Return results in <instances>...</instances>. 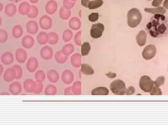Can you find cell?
<instances>
[{"instance_id":"56","label":"cell","mask_w":168,"mask_h":126,"mask_svg":"<svg viewBox=\"0 0 168 126\" xmlns=\"http://www.w3.org/2000/svg\"><path fill=\"white\" fill-rule=\"evenodd\" d=\"M0 68H1V75L2 74L3 72V67L2 65H0Z\"/></svg>"},{"instance_id":"25","label":"cell","mask_w":168,"mask_h":126,"mask_svg":"<svg viewBox=\"0 0 168 126\" xmlns=\"http://www.w3.org/2000/svg\"><path fill=\"white\" fill-rule=\"evenodd\" d=\"M109 94V91L105 87H98L92 90L93 95H107Z\"/></svg>"},{"instance_id":"11","label":"cell","mask_w":168,"mask_h":126,"mask_svg":"<svg viewBox=\"0 0 168 126\" xmlns=\"http://www.w3.org/2000/svg\"><path fill=\"white\" fill-rule=\"evenodd\" d=\"M38 61L37 58L34 57H30L28 58L27 63V70L30 73H34L38 69Z\"/></svg>"},{"instance_id":"18","label":"cell","mask_w":168,"mask_h":126,"mask_svg":"<svg viewBox=\"0 0 168 126\" xmlns=\"http://www.w3.org/2000/svg\"><path fill=\"white\" fill-rule=\"evenodd\" d=\"M22 88L20 83L18 82H14L10 84L9 87V91L13 95H18L21 92Z\"/></svg>"},{"instance_id":"51","label":"cell","mask_w":168,"mask_h":126,"mask_svg":"<svg viewBox=\"0 0 168 126\" xmlns=\"http://www.w3.org/2000/svg\"><path fill=\"white\" fill-rule=\"evenodd\" d=\"M64 93L66 95H71L74 94L73 91H72V88L70 87V88H68L65 89V90H64Z\"/></svg>"},{"instance_id":"40","label":"cell","mask_w":168,"mask_h":126,"mask_svg":"<svg viewBox=\"0 0 168 126\" xmlns=\"http://www.w3.org/2000/svg\"><path fill=\"white\" fill-rule=\"evenodd\" d=\"M73 93L75 95L80 94L81 93V83L79 81L75 82L72 87Z\"/></svg>"},{"instance_id":"39","label":"cell","mask_w":168,"mask_h":126,"mask_svg":"<svg viewBox=\"0 0 168 126\" xmlns=\"http://www.w3.org/2000/svg\"><path fill=\"white\" fill-rule=\"evenodd\" d=\"M73 36V32L71 30H65L63 34V40L65 42H68L72 40Z\"/></svg>"},{"instance_id":"35","label":"cell","mask_w":168,"mask_h":126,"mask_svg":"<svg viewBox=\"0 0 168 126\" xmlns=\"http://www.w3.org/2000/svg\"><path fill=\"white\" fill-rule=\"evenodd\" d=\"M57 88L53 85H49L44 90V93L46 95H53L57 93Z\"/></svg>"},{"instance_id":"31","label":"cell","mask_w":168,"mask_h":126,"mask_svg":"<svg viewBox=\"0 0 168 126\" xmlns=\"http://www.w3.org/2000/svg\"><path fill=\"white\" fill-rule=\"evenodd\" d=\"M81 72L87 75H91L94 73V70L89 64L83 63L81 65Z\"/></svg>"},{"instance_id":"46","label":"cell","mask_w":168,"mask_h":126,"mask_svg":"<svg viewBox=\"0 0 168 126\" xmlns=\"http://www.w3.org/2000/svg\"><path fill=\"white\" fill-rule=\"evenodd\" d=\"M150 93L152 95H160L162 94L161 89L155 86H154L150 92Z\"/></svg>"},{"instance_id":"26","label":"cell","mask_w":168,"mask_h":126,"mask_svg":"<svg viewBox=\"0 0 168 126\" xmlns=\"http://www.w3.org/2000/svg\"><path fill=\"white\" fill-rule=\"evenodd\" d=\"M144 11L148 13H151V14H163L165 13L166 10L164 8L162 7H159L156 8H145Z\"/></svg>"},{"instance_id":"45","label":"cell","mask_w":168,"mask_h":126,"mask_svg":"<svg viewBox=\"0 0 168 126\" xmlns=\"http://www.w3.org/2000/svg\"><path fill=\"white\" fill-rule=\"evenodd\" d=\"M99 13H93L88 16V19L91 22H95L98 20Z\"/></svg>"},{"instance_id":"38","label":"cell","mask_w":168,"mask_h":126,"mask_svg":"<svg viewBox=\"0 0 168 126\" xmlns=\"http://www.w3.org/2000/svg\"><path fill=\"white\" fill-rule=\"evenodd\" d=\"M35 78L38 83H42L45 78V74L43 71H38L35 74Z\"/></svg>"},{"instance_id":"43","label":"cell","mask_w":168,"mask_h":126,"mask_svg":"<svg viewBox=\"0 0 168 126\" xmlns=\"http://www.w3.org/2000/svg\"><path fill=\"white\" fill-rule=\"evenodd\" d=\"M13 67L16 71V79H20L23 75L22 68L18 65H14Z\"/></svg>"},{"instance_id":"28","label":"cell","mask_w":168,"mask_h":126,"mask_svg":"<svg viewBox=\"0 0 168 126\" xmlns=\"http://www.w3.org/2000/svg\"><path fill=\"white\" fill-rule=\"evenodd\" d=\"M56 61L59 63H64L67 61L68 56L63 53L61 51H58L55 54Z\"/></svg>"},{"instance_id":"48","label":"cell","mask_w":168,"mask_h":126,"mask_svg":"<svg viewBox=\"0 0 168 126\" xmlns=\"http://www.w3.org/2000/svg\"><path fill=\"white\" fill-rule=\"evenodd\" d=\"M81 33V32H78L74 37V41L75 42L76 44L77 45H81V41H80V39Z\"/></svg>"},{"instance_id":"12","label":"cell","mask_w":168,"mask_h":126,"mask_svg":"<svg viewBox=\"0 0 168 126\" xmlns=\"http://www.w3.org/2000/svg\"><path fill=\"white\" fill-rule=\"evenodd\" d=\"M27 58V53L23 48H18L16 50V58L18 62L23 63Z\"/></svg>"},{"instance_id":"24","label":"cell","mask_w":168,"mask_h":126,"mask_svg":"<svg viewBox=\"0 0 168 126\" xmlns=\"http://www.w3.org/2000/svg\"><path fill=\"white\" fill-rule=\"evenodd\" d=\"M48 80L52 83H56L59 80V77L57 71L54 70H49L47 73Z\"/></svg>"},{"instance_id":"20","label":"cell","mask_w":168,"mask_h":126,"mask_svg":"<svg viewBox=\"0 0 168 126\" xmlns=\"http://www.w3.org/2000/svg\"><path fill=\"white\" fill-rule=\"evenodd\" d=\"M4 11L8 17H13L17 13V6L13 3L8 4L5 7Z\"/></svg>"},{"instance_id":"16","label":"cell","mask_w":168,"mask_h":126,"mask_svg":"<svg viewBox=\"0 0 168 126\" xmlns=\"http://www.w3.org/2000/svg\"><path fill=\"white\" fill-rule=\"evenodd\" d=\"M26 28L29 34H35L38 31V24L35 21H29L26 24Z\"/></svg>"},{"instance_id":"33","label":"cell","mask_w":168,"mask_h":126,"mask_svg":"<svg viewBox=\"0 0 168 126\" xmlns=\"http://www.w3.org/2000/svg\"><path fill=\"white\" fill-rule=\"evenodd\" d=\"M74 48L73 44H67L63 47L61 52L64 54L68 56L74 53Z\"/></svg>"},{"instance_id":"27","label":"cell","mask_w":168,"mask_h":126,"mask_svg":"<svg viewBox=\"0 0 168 126\" xmlns=\"http://www.w3.org/2000/svg\"><path fill=\"white\" fill-rule=\"evenodd\" d=\"M71 62L75 67H79L81 64V56L79 54H74L71 57Z\"/></svg>"},{"instance_id":"3","label":"cell","mask_w":168,"mask_h":126,"mask_svg":"<svg viewBox=\"0 0 168 126\" xmlns=\"http://www.w3.org/2000/svg\"><path fill=\"white\" fill-rule=\"evenodd\" d=\"M110 88L114 94L118 95L125 94L127 91L125 83L119 79L113 81L111 84Z\"/></svg>"},{"instance_id":"55","label":"cell","mask_w":168,"mask_h":126,"mask_svg":"<svg viewBox=\"0 0 168 126\" xmlns=\"http://www.w3.org/2000/svg\"><path fill=\"white\" fill-rule=\"evenodd\" d=\"M9 1L11 2H13V3H18L20 2L22 0H9Z\"/></svg>"},{"instance_id":"5","label":"cell","mask_w":168,"mask_h":126,"mask_svg":"<svg viewBox=\"0 0 168 126\" xmlns=\"http://www.w3.org/2000/svg\"><path fill=\"white\" fill-rule=\"evenodd\" d=\"M104 30V26L102 23L93 24L90 31V35L93 38H98L102 36Z\"/></svg>"},{"instance_id":"9","label":"cell","mask_w":168,"mask_h":126,"mask_svg":"<svg viewBox=\"0 0 168 126\" xmlns=\"http://www.w3.org/2000/svg\"><path fill=\"white\" fill-rule=\"evenodd\" d=\"M16 78V71L14 68L7 69L3 75V79L6 82L13 81Z\"/></svg>"},{"instance_id":"36","label":"cell","mask_w":168,"mask_h":126,"mask_svg":"<svg viewBox=\"0 0 168 126\" xmlns=\"http://www.w3.org/2000/svg\"><path fill=\"white\" fill-rule=\"evenodd\" d=\"M38 14L39 10L38 8L35 6L32 5L27 16L29 18H35L36 17H38Z\"/></svg>"},{"instance_id":"13","label":"cell","mask_w":168,"mask_h":126,"mask_svg":"<svg viewBox=\"0 0 168 126\" xmlns=\"http://www.w3.org/2000/svg\"><path fill=\"white\" fill-rule=\"evenodd\" d=\"M58 9L57 2L53 0H50L45 5V11L49 15H53Z\"/></svg>"},{"instance_id":"1","label":"cell","mask_w":168,"mask_h":126,"mask_svg":"<svg viewBox=\"0 0 168 126\" xmlns=\"http://www.w3.org/2000/svg\"><path fill=\"white\" fill-rule=\"evenodd\" d=\"M166 19L161 14H155L147 24V29L151 37L156 38L165 34L166 32Z\"/></svg>"},{"instance_id":"30","label":"cell","mask_w":168,"mask_h":126,"mask_svg":"<svg viewBox=\"0 0 168 126\" xmlns=\"http://www.w3.org/2000/svg\"><path fill=\"white\" fill-rule=\"evenodd\" d=\"M71 12L70 10L66 9L63 7L61 8L59 12L60 18L64 20L68 19L71 16Z\"/></svg>"},{"instance_id":"54","label":"cell","mask_w":168,"mask_h":126,"mask_svg":"<svg viewBox=\"0 0 168 126\" xmlns=\"http://www.w3.org/2000/svg\"><path fill=\"white\" fill-rule=\"evenodd\" d=\"M39 0H29V2L32 3H37Z\"/></svg>"},{"instance_id":"29","label":"cell","mask_w":168,"mask_h":126,"mask_svg":"<svg viewBox=\"0 0 168 126\" xmlns=\"http://www.w3.org/2000/svg\"><path fill=\"white\" fill-rule=\"evenodd\" d=\"M23 33L22 27L20 25H17L14 26L12 29V35L15 38H20L22 37Z\"/></svg>"},{"instance_id":"59","label":"cell","mask_w":168,"mask_h":126,"mask_svg":"<svg viewBox=\"0 0 168 126\" xmlns=\"http://www.w3.org/2000/svg\"><path fill=\"white\" fill-rule=\"evenodd\" d=\"M148 1H151V0H148Z\"/></svg>"},{"instance_id":"44","label":"cell","mask_w":168,"mask_h":126,"mask_svg":"<svg viewBox=\"0 0 168 126\" xmlns=\"http://www.w3.org/2000/svg\"><path fill=\"white\" fill-rule=\"evenodd\" d=\"M165 77H159L154 81L155 86L159 88L160 86H162L165 83Z\"/></svg>"},{"instance_id":"6","label":"cell","mask_w":168,"mask_h":126,"mask_svg":"<svg viewBox=\"0 0 168 126\" xmlns=\"http://www.w3.org/2000/svg\"><path fill=\"white\" fill-rule=\"evenodd\" d=\"M156 53V47L155 45H148L146 46L142 53V57L146 60H150L155 56Z\"/></svg>"},{"instance_id":"41","label":"cell","mask_w":168,"mask_h":126,"mask_svg":"<svg viewBox=\"0 0 168 126\" xmlns=\"http://www.w3.org/2000/svg\"><path fill=\"white\" fill-rule=\"evenodd\" d=\"M75 4V3H74V2L72 0H64L63 3V6L66 9L70 10L74 7Z\"/></svg>"},{"instance_id":"10","label":"cell","mask_w":168,"mask_h":126,"mask_svg":"<svg viewBox=\"0 0 168 126\" xmlns=\"http://www.w3.org/2000/svg\"><path fill=\"white\" fill-rule=\"evenodd\" d=\"M37 83L31 79H27L23 83V88L28 93H34L37 87Z\"/></svg>"},{"instance_id":"47","label":"cell","mask_w":168,"mask_h":126,"mask_svg":"<svg viewBox=\"0 0 168 126\" xmlns=\"http://www.w3.org/2000/svg\"><path fill=\"white\" fill-rule=\"evenodd\" d=\"M43 85L42 83H38L34 93H36V94H39L43 91Z\"/></svg>"},{"instance_id":"23","label":"cell","mask_w":168,"mask_h":126,"mask_svg":"<svg viewBox=\"0 0 168 126\" xmlns=\"http://www.w3.org/2000/svg\"><path fill=\"white\" fill-rule=\"evenodd\" d=\"M69 27L73 30H79L81 26V23L79 19L76 17H73L69 22Z\"/></svg>"},{"instance_id":"34","label":"cell","mask_w":168,"mask_h":126,"mask_svg":"<svg viewBox=\"0 0 168 126\" xmlns=\"http://www.w3.org/2000/svg\"><path fill=\"white\" fill-rule=\"evenodd\" d=\"M48 35H49L48 43L50 44L55 45L58 43L59 41V36L57 33L55 32H51L48 34Z\"/></svg>"},{"instance_id":"49","label":"cell","mask_w":168,"mask_h":126,"mask_svg":"<svg viewBox=\"0 0 168 126\" xmlns=\"http://www.w3.org/2000/svg\"><path fill=\"white\" fill-rule=\"evenodd\" d=\"M163 0H153L152 3V5L154 7H158L162 4Z\"/></svg>"},{"instance_id":"53","label":"cell","mask_w":168,"mask_h":126,"mask_svg":"<svg viewBox=\"0 0 168 126\" xmlns=\"http://www.w3.org/2000/svg\"><path fill=\"white\" fill-rule=\"evenodd\" d=\"M163 6L165 8L168 9V0H165L163 3Z\"/></svg>"},{"instance_id":"2","label":"cell","mask_w":168,"mask_h":126,"mask_svg":"<svg viewBox=\"0 0 168 126\" xmlns=\"http://www.w3.org/2000/svg\"><path fill=\"white\" fill-rule=\"evenodd\" d=\"M142 20V15L139 9L133 8L130 9L128 13V24L130 27H137Z\"/></svg>"},{"instance_id":"19","label":"cell","mask_w":168,"mask_h":126,"mask_svg":"<svg viewBox=\"0 0 168 126\" xmlns=\"http://www.w3.org/2000/svg\"><path fill=\"white\" fill-rule=\"evenodd\" d=\"M1 59L2 63L6 65H9L13 63L14 58L13 54L6 52L2 54Z\"/></svg>"},{"instance_id":"50","label":"cell","mask_w":168,"mask_h":126,"mask_svg":"<svg viewBox=\"0 0 168 126\" xmlns=\"http://www.w3.org/2000/svg\"><path fill=\"white\" fill-rule=\"evenodd\" d=\"M135 92V89L134 87H130L126 91V94L131 95Z\"/></svg>"},{"instance_id":"17","label":"cell","mask_w":168,"mask_h":126,"mask_svg":"<svg viewBox=\"0 0 168 126\" xmlns=\"http://www.w3.org/2000/svg\"><path fill=\"white\" fill-rule=\"evenodd\" d=\"M31 6L30 5L28 2H23L19 6L18 12L23 16L27 15L30 11Z\"/></svg>"},{"instance_id":"8","label":"cell","mask_w":168,"mask_h":126,"mask_svg":"<svg viewBox=\"0 0 168 126\" xmlns=\"http://www.w3.org/2000/svg\"><path fill=\"white\" fill-rule=\"evenodd\" d=\"M40 54L41 57L44 60H50L53 56V51L52 48L46 45L41 49Z\"/></svg>"},{"instance_id":"7","label":"cell","mask_w":168,"mask_h":126,"mask_svg":"<svg viewBox=\"0 0 168 126\" xmlns=\"http://www.w3.org/2000/svg\"><path fill=\"white\" fill-rule=\"evenodd\" d=\"M39 25L41 28L43 30H49L52 28L53 25L52 19L47 15L42 16L39 20Z\"/></svg>"},{"instance_id":"57","label":"cell","mask_w":168,"mask_h":126,"mask_svg":"<svg viewBox=\"0 0 168 126\" xmlns=\"http://www.w3.org/2000/svg\"><path fill=\"white\" fill-rule=\"evenodd\" d=\"M0 8H1V9H0V10L2 11V9H3V5L2 3H1V4H0Z\"/></svg>"},{"instance_id":"58","label":"cell","mask_w":168,"mask_h":126,"mask_svg":"<svg viewBox=\"0 0 168 126\" xmlns=\"http://www.w3.org/2000/svg\"><path fill=\"white\" fill-rule=\"evenodd\" d=\"M72 1H74H74H77V0H72Z\"/></svg>"},{"instance_id":"42","label":"cell","mask_w":168,"mask_h":126,"mask_svg":"<svg viewBox=\"0 0 168 126\" xmlns=\"http://www.w3.org/2000/svg\"><path fill=\"white\" fill-rule=\"evenodd\" d=\"M8 34L5 30L1 29L0 30V42L4 43L8 39Z\"/></svg>"},{"instance_id":"21","label":"cell","mask_w":168,"mask_h":126,"mask_svg":"<svg viewBox=\"0 0 168 126\" xmlns=\"http://www.w3.org/2000/svg\"><path fill=\"white\" fill-rule=\"evenodd\" d=\"M147 35L144 31H141L136 36V39L137 44L140 46H143L146 43Z\"/></svg>"},{"instance_id":"52","label":"cell","mask_w":168,"mask_h":126,"mask_svg":"<svg viewBox=\"0 0 168 126\" xmlns=\"http://www.w3.org/2000/svg\"><path fill=\"white\" fill-rule=\"evenodd\" d=\"M89 2V0H81V5L85 7L88 8Z\"/></svg>"},{"instance_id":"37","label":"cell","mask_w":168,"mask_h":126,"mask_svg":"<svg viewBox=\"0 0 168 126\" xmlns=\"http://www.w3.org/2000/svg\"><path fill=\"white\" fill-rule=\"evenodd\" d=\"M91 50V46L89 43H84L81 45V53L83 56L87 55L90 53Z\"/></svg>"},{"instance_id":"22","label":"cell","mask_w":168,"mask_h":126,"mask_svg":"<svg viewBox=\"0 0 168 126\" xmlns=\"http://www.w3.org/2000/svg\"><path fill=\"white\" fill-rule=\"evenodd\" d=\"M37 40L38 42L41 45H44L48 43L49 35L44 32H41L37 35Z\"/></svg>"},{"instance_id":"15","label":"cell","mask_w":168,"mask_h":126,"mask_svg":"<svg viewBox=\"0 0 168 126\" xmlns=\"http://www.w3.org/2000/svg\"><path fill=\"white\" fill-rule=\"evenodd\" d=\"M35 43L34 38L29 35H26L22 40V44L24 48L29 49L32 48Z\"/></svg>"},{"instance_id":"14","label":"cell","mask_w":168,"mask_h":126,"mask_svg":"<svg viewBox=\"0 0 168 126\" xmlns=\"http://www.w3.org/2000/svg\"><path fill=\"white\" fill-rule=\"evenodd\" d=\"M74 79V75L71 71L65 70L62 74V80L64 84L68 85L73 82Z\"/></svg>"},{"instance_id":"32","label":"cell","mask_w":168,"mask_h":126,"mask_svg":"<svg viewBox=\"0 0 168 126\" xmlns=\"http://www.w3.org/2000/svg\"><path fill=\"white\" fill-rule=\"evenodd\" d=\"M103 0H93L90 1L88 4V8L90 9H96L103 4Z\"/></svg>"},{"instance_id":"4","label":"cell","mask_w":168,"mask_h":126,"mask_svg":"<svg viewBox=\"0 0 168 126\" xmlns=\"http://www.w3.org/2000/svg\"><path fill=\"white\" fill-rule=\"evenodd\" d=\"M139 85L140 89L143 91L149 93L152 89L154 86V81H153L148 76L144 75L140 78Z\"/></svg>"}]
</instances>
